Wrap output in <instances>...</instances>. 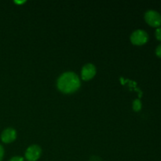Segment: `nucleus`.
Listing matches in <instances>:
<instances>
[{
    "instance_id": "obj_1",
    "label": "nucleus",
    "mask_w": 161,
    "mask_h": 161,
    "mask_svg": "<svg viewBox=\"0 0 161 161\" xmlns=\"http://www.w3.org/2000/svg\"><path fill=\"white\" fill-rule=\"evenodd\" d=\"M80 80L78 75L72 72H64L60 75L57 82V86L61 92L64 94L75 93L80 87Z\"/></svg>"
},
{
    "instance_id": "obj_2",
    "label": "nucleus",
    "mask_w": 161,
    "mask_h": 161,
    "mask_svg": "<svg viewBox=\"0 0 161 161\" xmlns=\"http://www.w3.org/2000/svg\"><path fill=\"white\" fill-rule=\"evenodd\" d=\"M145 20L146 23L153 28H160L161 26V15L157 11L148 10L145 14Z\"/></svg>"
},
{
    "instance_id": "obj_3",
    "label": "nucleus",
    "mask_w": 161,
    "mask_h": 161,
    "mask_svg": "<svg viewBox=\"0 0 161 161\" xmlns=\"http://www.w3.org/2000/svg\"><path fill=\"white\" fill-rule=\"evenodd\" d=\"M148 40H149V35L144 30H136L130 36V41L134 45L142 46L146 44Z\"/></svg>"
},
{
    "instance_id": "obj_4",
    "label": "nucleus",
    "mask_w": 161,
    "mask_h": 161,
    "mask_svg": "<svg viewBox=\"0 0 161 161\" xmlns=\"http://www.w3.org/2000/svg\"><path fill=\"white\" fill-rule=\"evenodd\" d=\"M42 154V149L37 145H33L28 147L25 152V158L28 161H36Z\"/></svg>"
},
{
    "instance_id": "obj_5",
    "label": "nucleus",
    "mask_w": 161,
    "mask_h": 161,
    "mask_svg": "<svg viewBox=\"0 0 161 161\" xmlns=\"http://www.w3.org/2000/svg\"><path fill=\"white\" fill-rule=\"evenodd\" d=\"M96 75V68L93 64H86L81 71V78L85 81L91 80Z\"/></svg>"
},
{
    "instance_id": "obj_6",
    "label": "nucleus",
    "mask_w": 161,
    "mask_h": 161,
    "mask_svg": "<svg viewBox=\"0 0 161 161\" xmlns=\"http://www.w3.org/2000/svg\"><path fill=\"white\" fill-rule=\"evenodd\" d=\"M17 138V132L13 128H7L3 130L1 135L2 141L4 143H10Z\"/></svg>"
},
{
    "instance_id": "obj_7",
    "label": "nucleus",
    "mask_w": 161,
    "mask_h": 161,
    "mask_svg": "<svg viewBox=\"0 0 161 161\" xmlns=\"http://www.w3.org/2000/svg\"><path fill=\"white\" fill-rule=\"evenodd\" d=\"M132 107H133V109L135 112H139L140 110L142 109V102L141 101L138 100V99H136V100L134 101L133 105H132Z\"/></svg>"
},
{
    "instance_id": "obj_8",
    "label": "nucleus",
    "mask_w": 161,
    "mask_h": 161,
    "mask_svg": "<svg viewBox=\"0 0 161 161\" xmlns=\"http://www.w3.org/2000/svg\"><path fill=\"white\" fill-rule=\"evenodd\" d=\"M155 36L157 40L161 41V27H160V28H158L157 30H156Z\"/></svg>"
},
{
    "instance_id": "obj_9",
    "label": "nucleus",
    "mask_w": 161,
    "mask_h": 161,
    "mask_svg": "<svg viewBox=\"0 0 161 161\" xmlns=\"http://www.w3.org/2000/svg\"><path fill=\"white\" fill-rule=\"evenodd\" d=\"M156 54H157V56L158 57V58H161V44L159 45L158 47H157V49H156Z\"/></svg>"
},
{
    "instance_id": "obj_10",
    "label": "nucleus",
    "mask_w": 161,
    "mask_h": 161,
    "mask_svg": "<svg viewBox=\"0 0 161 161\" xmlns=\"http://www.w3.org/2000/svg\"><path fill=\"white\" fill-rule=\"evenodd\" d=\"M3 156H4V149H3V146L0 145V161L3 160Z\"/></svg>"
},
{
    "instance_id": "obj_11",
    "label": "nucleus",
    "mask_w": 161,
    "mask_h": 161,
    "mask_svg": "<svg viewBox=\"0 0 161 161\" xmlns=\"http://www.w3.org/2000/svg\"><path fill=\"white\" fill-rule=\"evenodd\" d=\"M9 161H24V159L21 157H14Z\"/></svg>"
},
{
    "instance_id": "obj_12",
    "label": "nucleus",
    "mask_w": 161,
    "mask_h": 161,
    "mask_svg": "<svg viewBox=\"0 0 161 161\" xmlns=\"http://www.w3.org/2000/svg\"><path fill=\"white\" fill-rule=\"evenodd\" d=\"M90 161H102V160L98 157H91Z\"/></svg>"
}]
</instances>
